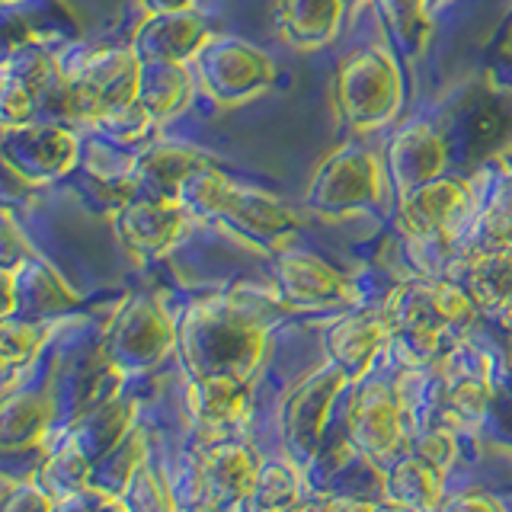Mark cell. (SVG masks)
Segmentation results:
<instances>
[{"instance_id": "44dd1931", "label": "cell", "mask_w": 512, "mask_h": 512, "mask_svg": "<svg viewBox=\"0 0 512 512\" xmlns=\"http://www.w3.org/2000/svg\"><path fill=\"white\" fill-rule=\"evenodd\" d=\"M330 512H416L407 506H397L391 500H381V503H368V500H356V496H336V500L327 503Z\"/></svg>"}, {"instance_id": "9a60e30c", "label": "cell", "mask_w": 512, "mask_h": 512, "mask_svg": "<svg viewBox=\"0 0 512 512\" xmlns=\"http://www.w3.org/2000/svg\"><path fill=\"white\" fill-rule=\"evenodd\" d=\"M116 496L125 503L128 512H180L173 493L164 487V480L154 474L148 458L138 461V468L128 474V480Z\"/></svg>"}, {"instance_id": "8fae6325", "label": "cell", "mask_w": 512, "mask_h": 512, "mask_svg": "<svg viewBox=\"0 0 512 512\" xmlns=\"http://www.w3.org/2000/svg\"><path fill=\"white\" fill-rule=\"evenodd\" d=\"M442 484L445 477L436 468H429L426 461L407 452L384 474V500L416 512H436L442 506Z\"/></svg>"}, {"instance_id": "52a82bcc", "label": "cell", "mask_w": 512, "mask_h": 512, "mask_svg": "<svg viewBox=\"0 0 512 512\" xmlns=\"http://www.w3.org/2000/svg\"><path fill=\"white\" fill-rule=\"evenodd\" d=\"M189 404L208 442H221V439H228V432L237 423H244L247 404H250V381L234 378V375L192 378Z\"/></svg>"}, {"instance_id": "3957f363", "label": "cell", "mask_w": 512, "mask_h": 512, "mask_svg": "<svg viewBox=\"0 0 512 512\" xmlns=\"http://www.w3.org/2000/svg\"><path fill=\"white\" fill-rule=\"evenodd\" d=\"M352 378L336 362H327L298 381L282 404V442L298 468H311L324 448V432L333 400Z\"/></svg>"}, {"instance_id": "4fadbf2b", "label": "cell", "mask_w": 512, "mask_h": 512, "mask_svg": "<svg viewBox=\"0 0 512 512\" xmlns=\"http://www.w3.org/2000/svg\"><path fill=\"white\" fill-rule=\"evenodd\" d=\"M301 503V471L295 461H263L247 496L250 512H285Z\"/></svg>"}, {"instance_id": "603a6c76", "label": "cell", "mask_w": 512, "mask_h": 512, "mask_svg": "<svg viewBox=\"0 0 512 512\" xmlns=\"http://www.w3.org/2000/svg\"><path fill=\"white\" fill-rule=\"evenodd\" d=\"M285 512H330L327 506H308V503H298L292 509H285Z\"/></svg>"}, {"instance_id": "d6986e66", "label": "cell", "mask_w": 512, "mask_h": 512, "mask_svg": "<svg viewBox=\"0 0 512 512\" xmlns=\"http://www.w3.org/2000/svg\"><path fill=\"white\" fill-rule=\"evenodd\" d=\"M55 500L42 490L39 480H20L4 487V509L0 512H52Z\"/></svg>"}, {"instance_id": "6da1fadb", "label": "cell", "mask_w": 512, "mask_h": 512, "mask_svg": "<svg viewBox=\"0 0 512 512\" xmlns=\"http://www.w3.org/2000/svg\"><path fill=\"white\" fill-rule=\"evenodd\" d=\"M474 308L477 301L458 285H404L391 295L381 317L391 330L397 356L407 365H426L429 359H436L445 330L471 327Z\"/></svg>"}, {"instance_id": "7c38bea8", "label": "cell", "mask_w": 512, "mask_h": 512, "mask_svg": "<svg viewBox=\"0 0 512 512\" xmlns=\"http://www.w3.org/2000/svg\"><path fill=\"white\" fill-rule=\"evenodd\" d=\"M93 468L96 464L84 455V448L71 439H64L55 452L42 461L36 480L52 500H64V496L87 493L93 487Z\"/></svg>"}, {"instance_id": "ffe728a7", "label": "cell", "mask_w": 512, "mask_h": 512, "mask_svg": "<svg viewBox=\"0 0 512 512\" xmlns=\"http://www.w3.org/2000/svg\"><path fill=\"white\" fill-rule=\"evenodd\" d=\"M436 512H506V506L490 493H461L452 500H442Z\"/></svg>"}, {"instance_id": "e0dca14e", "label": "cell", "mask_w": 512, "mask_h": 512, "mask_svg": "<svg viewBox=\"0 0 512 512\" xmlns=\"http://www.w3.org/2000/svg\"><path fill=\"white\" fill-rule=\"evenodd\" d=\"M45 333L48 330L42 324H32V320H23V324H16L13 317L4 320V372H7V378L13 375V368L32 362V356H36L45 343Z\"/></svg>"}, {"instance_id": "ac0fdd59", "label": "cell", "mask_w": 512, "mask_h": 512, "mask_svg": "<svg viewBox=\"0 0 512 512\" xmlns=\"http://www.w3.org/2000/svg\"><path fill=\"white\" fill-rule=\"evenodd\" d=\"M410 452L420 458V461H426L429 468H436L442 477L448 474V468L455 464V458H458V439H455V432L452 429H445V426H439V429H432V432H426V436H420L413 445H410Z\"/></svg>"}, {"instance_id": "ba28073f", "label": "cell", "mask_w": 512, "mask_h": 512, "mask_svg": "<svg viewBox=\"0 0 512 512\" xmlns=\"http://www.w3.org/2000/svg\"><path fill=\"white\" fill-rule=\"evenodd\" d=\"M391 343V330L378 314L346 317L327 333V352L330 362H336L349 378H362L372 368L375 356Z\"/></svg>"}, {"instance_id": "5b68a950", "label": "cell", "mask_w": 512, "mask_h": 512, "mask_svg": "<svg viewBox=\"0 0 512 512\" xmlns=\"http://www.w3.org/2000/svg\"><path fill=\"white\" fill-rule=\"evenodd\" d=\"M260 464L263 461L240 442H208L196 461L202 512H234L237 506H244L256 484V474H260Z\"/></svg>"}, {"instance_id": "30bf717a", "label": "cell", "mask_w": 512, "mask_h": 512, "mask_svg": "<svg viewBox=\"0 0 512 512\" xmlns=\"http://www.w3.org/2000/svg\"><path fill=\"white\" fill-rule=\"evenodd\" d=\"M132 420H135V404L109 400V404L96 407L90 413H80L64 439L77 442L80 448H84V455L96 464V461H106L128 439Z\"/></svg>"}, {"instance_id": "7a4b0ae2", "label": "cell", "mask_w": 512, "mask_h": 512, "mask_svg": "<svg viewBox=\"0 0 512 512\" xmlns=\"http://www.w3.org/2000/svg\"><path fill=\"white\" fill-rule=\"evenodd\" d=\"M180 349L192 378L234 375L250 381L263 356V327L231 308H205L183 324Z\"/></svg>"}, {"instance_id": "8992f818", "label": "cell", "mask_w": 512, "mask_h": 512, "mask_svg": "<svg viewBox=\"0 0 512 512\" xmlns=\"http://www.w3.org/2000/svg\"><path fill=\"white\" fill-rule=\"evenodd\" d=\"M349 442L359 448V452L375 461V464H391L397 458H404L407 442V429H404V413L391 388L384 384H368L359 391L356 404L349 413Z\"/></svg>"}, {"instance_id": "9c48e42d", "label": "cell", "mask_w": 512, "mask_h": 512, "mask_svg": "<svg viewBox=\"0 0 512 512\" xmlns=\"http://www.w3.org/2000/svg\"><path fill=\"white\" fill-rule=\"evenodd\" d=\"M279 288L288 301L301 304V308H327V304L349 298L346 279L327 263H320L317 256H282Z\"/></svg>"}, {"instance_id": "2e32d148", "label": "cell", "mask_w": 512, "mask_h": 512, "mask_svg": "<svg viewBox=\"0 0 512 512\" xmlns=\"http://www.w3.org/2000/svg\"><path fill=\"white\" fill-rule=\"evenodd\" d=\"M487 410V391L480 378H458L445 391V416L452 426H474Z\"/></svg>"}, {"instance_id": "277c9868", "label": "cell", "mask_w": 512, "mask_h": 512, "mask_svg": "<svg viewBox=\"0 0 512 512\" xmlns=\"http://www.w3.org/2000/svg\"><path fill=\"white\" fill-rule=\"evenodd\" d=\"M176 346V330L157 301H132L112 320L103 340L106 362L119 372H144Z\"/></svg>"}, {"instance_id": "7402d4cb", "label": "cell", "mask_w": 512, "mask_h": 512, "mask_svg": "<svg viewBox=\"0 0 512 512\" xmlns=\"http://www.w3.org/2000/svg\"><path fill=\"white\" fill-rule=\"evenodd\" d=\"M87 496H90V490L87 493H77V496H64V500H55L52 512H93Z\"/></svg>"}, {"instance_id": "5bb4252c", "label": "cell", "mask_w": 512, "mask_h": 512, "mask_svg": "<svg viewBox=\"0 0 512 512\" xmlns=\"http://www.w3.org/2000/svg\"><path fill=\"white\" fill-rule=\"evenodd\" d=\"M48 420H52V407H48L45 394H10L4 400V420H0L4 448H23L39 442L48 432Z\"/></svg>"}]
</instances>
